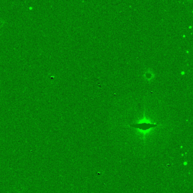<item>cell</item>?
<instances>
[{
  "label": "cell",
  "instance_id": "obj_1",
  "mask_svg": "<svg viewBox=\"0 0 193 193\" xmlns=\"http://www.w3.org/2000/svg\"><path fill=\"white\" fill-rule=\"evenodd\" d=\"M131 126L134 127V128H139L142 130H147L148 129L150 128H153L155 126H156L157 125L149 124H146V123H143V124H140L134 125H131Z\"/></svg>",
  "mask_w": 193,
  "mask_h": 193
}]
</instances>
